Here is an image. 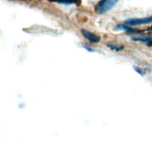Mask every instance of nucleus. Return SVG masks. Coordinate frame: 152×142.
<instances>
[{"label":"nucleus","mask_w":152,"mask_h":142,"mask_svg":"<svg viewBox=\"0 0 152 142\" xmlns=\"http://www.w3.org/2000/svg\"><path fill=\"white\" fill-rule=\"evenodd\" d=\"M117 1L118 0H101L96 5L95 10L99 14L105 13V12L111 10L116 5Z\"/></svg>","instance_id":"nucleus-1"},{"label":"nucleus","mask_w":152,"mask_h":142,"mask_svg":"<svg viewBox=\"0 0 152 142\" xmlns=\"http://www.w3.org/2000/svg\"><path fill=\"white\" fill-rule=\"evenodd\" d=\"M152 22V16L145 18H140V19H130L125 22V24L129 26H135V25H145V24L151 23Z\"/></svg>","instance_id":"nucleus-2"},{"label":"nucleus","mask_w":152,"mask_h":142,"mask_svg":"<svg viewBox=\"0 0 152 142\" xmlns=\"http://www.w3.org/2000/svg\"><path fill=\"white\" fill-rule=\"evenodd\" d=\"M80 31H81L82 35H83L86 39L88 40L91 43H92V44H96V43H99V41H100L101 38L99 36L93 33L88 30L82 29Z\"/></svg>","instance_id":"nucleus-3"},{"label":"nucleus","mask_w":152,"mask_h":142,"mask_svg":"<svg viewBox=\"0 0 152 142\" xmlns=\"http://www.w3.org/2000/svg\"><path fill=\"white\" fill-rule=\"evenodd\" d=\"M132 40L134 41H140L147 44L148 45H152V35H145V36H138L136 37H132Z\"/></svg>","instance_id":"nucleus-4"},{"label":"nucleus","mask_w":152,"mask_h":142,"mask_svg":"<svg viewBox=\"0 0 152 142\" xmlns=\"http://www.w3.org/2000/svg\"><path fill=\"white\" fill-rule=\"evenodd\" d=\"M117 28L123 30L127 31V32L129 33H140L142 32V31L138 30L137 29L132 28V26H129V25H126V24H123V25H119L118 26H117Z\"/></svg>","instance_id":"nucleus-5"},{"label":"nucleus","mask_w":152,"mask_h":142,"mask_svg":"<svg viewBox=\"0 0 152 142\" xmlns=\"http://www.w3.org/2000/svg\"><path fill=\"white\" fill-rule=\"evenodd\" d=\"M108 47L110 49L113 50H115V51H121L124 49V47L123 45H120V44H113V43H108L107 44Z\"/></svg>","instance_id":"nucleus-6"},{"label":"nucleus","mask_w":152,"mask_h":142,"mask_svg":"<svg viewBox=\"0 0 152 142\" xmlns=\"http://www.w3.org/2000/svg\"><path fill=\"white\" fill-rule=\"evenodd\" d=\"M53 1L59 3V4H77L78 2V0H53Z\"/></svg>","instance_id":"nucleus-7"},{"label":"nucleus","mask_w":152,"mask_h":142,"mask_svg":"<svg viewBox=\"0 0 152 142\" xmlns=\"http://www.w3.org/2000/svg\"><path fill=\"white\" fill-rule=\"evenodd\" d=\"M150 30H151V31H152V26H151V28H150Z\"/></svg>","instance_id":"nucleus-8"}]
</instances>
